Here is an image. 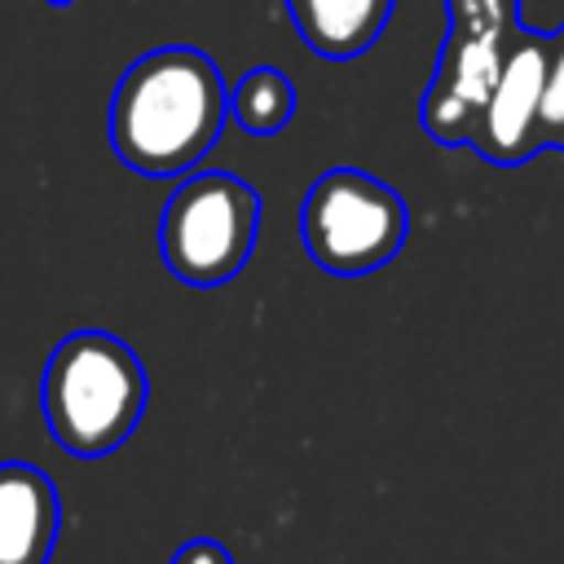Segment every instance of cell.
<instances>
[{
    "label": "cell",
    "instance_id": "2",
    "mask_svg": "<svg viewBox=\"0 0 564 564\" xmlns=\"http://www.w3.org/2000/svg\"><path fill=\"white\" fill-rule=\"evenodd\" d=\"M145 397V366L119 335L75 330L44 361L40 410L48 436L75 458H101L119 449L137 432Z\"/></svg>",
    "mask_w": 564,
    "mask_h": 564
},
{
    "label": "cell",
    "instance_id": "8",
    "mask_svg": "<svg viewBox=\"0 0 564 564\" xmlns=\"http://www.w3.org/2000/svg\"><path fill=\"white\" fill-rule=\"evenodd\" d=\"M286 9L300 40L313 53L330 62H348L361 57L383 35L397 0H286Z\"/></svg>",
    "mask_w": 564,
    "mask_h": 564
},
{
    "label": "cell",
    "instance_id": "3",
    "mask_svg": "<svg viewBox=\"0 0 564 564\" xmlns=\"http://www.w3.org/2000/svg\"><path fill=\"white\" fill-rule=\"evenodd\" d=\"M445 44L419 106L436 145H471L507 53L520 35V0H445Z\"/></svg>",
    "mask_w": 564,
    "mask_h": 564
},
{
    "label": "cell",
    "instance_id": "12",
    "mask_svg": "<svg viewBox=\"0 0 564 564\" xmlns=\"http://www.w3.org/2000/svg\"><path fill=\"white\" fill-rule=\"evenodd\" d=\"M44 4H70V0H44Z\"/></svg>",
    "mask_w": 564,
    "mask_h": 564
},
{
    "label": "cell",
    "instance_id": "1",
    "mask_svg": "<svg viewBox=\"0 0 564 564\" xmlns=\"http://www.w3.org/2000/svg\"><path fill=\"white\" fill-rule=\"evenodd\" d=\"M229 119V88L216 62L189 44L141 53L110 97V145L141 176H181L216 141Z\"/></svg>",
    "mask_w": 564,
    "mask_h": 564
},
{
    "label": "cell",
    "instance_id": "7",
    "mask_svg": "<svg viewBox=\"0 0 564 564\" xmlns=\"http://www.w3.org/2000/svg\"><path fill=\"white\" fill-rule=\"evenodd\" d=\"M57 529V485L31 463H0V564H48Z\"/></svg>",
    "mask_w": 564,
    "mask_h": 564
},
{
    "label": "cell",
    "instance_id": "5",
    "mask_svg": "<svg viewBox=\"0 0 564 564\" xmlns=\"http://www.w3.org/2000/svg\"><path fill=\"white\" fill-rule=\"evenodd\" d=\"M410 234V212L401 194L361 167L322 172L300 207V238L317 269L335 278L375 273L388 264Z\"/></svg>",
    "mask_w": 564,
    "mask_h": 564
},
{
    "label": "cell",
    "instance_id": "6",
    "mask_svg": "<svg viewBox=\"0 0 564 564\" xmlns=\"http://www.w3.org/2000/svg\"><path fill=\"white\" fill-rule=\"evenodd\" d=\"M551 66V31H524L516 35L507 66L494 84V97L480 115V128L471 137V150L485 163L516 167L542 150L538 141V115H542V88Z\"/></svg>",
    "mask_w": 564,
    "mask_h": 564
},
{
    "label": "cell",
    "instance_id": "11",
    "mask_svg": "<svg viewBox=\"0 0 564 564\" xmlns=\"http://www.w3.org/2000/svg\"><path fill=\"white\" fill-rule=\"evenodd\" d=\"M172 564H234V560H229V551H225L220 542L194 538V542H185V546L172 555Z\"/></svg>",
    "mask_w": 564,
    "mask_h": 564
},
{
    "label": "cell",
    "instance_id": "10",
    "mask_svg": "<svg viewBox=\"0 0 564 564\" xmlns=\"http://www.w3.org/2000/svg\"><path fill=\"white\" fill-rule=\"evenodd\" d=\"M538 141L542 150H564V26L551 31V66H546V88H542Z\"/></svg>",
    "mask_w": 564,
    "mask_h": 564
},
{
    "label": "cell",
    "instance_id": "9",
    "mask_svg": "<svg viewBox=\"0 0 564 564\" xmlns=\"http://www.w3.org/2000/svg\"><path fill=\"white\" fill-rule=\"evenodd\" d=\"M229 115L251 137H273L295 115V84L278 66H256L229 88Z\"/></svg>",
    "mask_w": 564,
    "mask_h": 564
},
{
    "label": "cell",
    "instance_id": "4",
    "mask_svg": "<svg viewBox=\"0 0 564 564\" xmlns=\"http://www.w3.org/2000/svg\"><path fill=\"white\" fill-rule=\"evenodd\" d=\"M260 234V194L234 172L185 176L159 220V251L176 282L225 286L251 260Z\"/></svg>",
    "mask_w": 564,
    "mask_h": 564
}]
</instances>
